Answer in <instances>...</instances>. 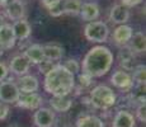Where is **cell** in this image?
Returning <instances> with one entry per match:
<instances>
[{
	"label": "cell",
	"mask_w": 146,
	"mask_h": 127,
	"mask_svg": "<svg viewBox=\"0 0 146 127\" xmlns=\"http://www.w3.org/2000/svg\"><path fill=\"white\" fill-rule=\"evenodd\" d=\"M119 65L123 67L125 71H131L135 67V53L130 50L128 46H123L118 52Z\"/></svg>",
	"instance_id": "cell-15"
},
{
	"label": "cell",
	"mask_w": 146,
	"mask_h": 127,
	"mask_svg": "<svg viewBox=\"0 0 146 127\" xmlns=\"http://www.w3.org/2000/svg\"><path fill=\"white\" fill-rule=\"evenodd\" d=\"M122 1V4L125 8H132V7H136V5L141 4L142 0H121Z\"/></svg>",
	"instance_id": "cell-32"
},
{
	"label": "cell",
	"mask_w": 146,
	"mask_h": 127,
	"mask_svg": "<svg viewBox=\"0 0 146 127\" xmlns=\"http://www.w3.org/2000/svg\"><path fill=\"white\" fill-rule=\"evenodd\" d=\"M80 17L85 22H94L99 17V7L97 3H84L80 8Z\"/></svg>",
	"instance_id": "cell-17"
},
{
	"label": "cell",
	"mask_w": 146,
	"mask_h": 127,
	"mask_svg": "<svg viewBox=\"0 0 146 127\" xmlns=\"http://www.w3.org/2000/svg\"><path fill=\"white\" fill-rule=\"evenodd\" d=\"M43 47V56L46 60L50 61H57L62 59L64 56V49L57 43H47Z\"/></svg>",
	"instance_id": "cell-21"
},
{
	"label": "cell",
	"mask_w": 146,
	"mask_h": 127,
	"mask_svg": "<svg viewBox=\"0 0 146 127\" xmlns=\"http://www.w3.org/2000/svg\"><path fill=\"white\" fill-rule=\"evenodd\" d=\"M56 65L57 64H55L53 61H50V60H46V59H44L43 61H41V63L38 64V70H40L41 74L47 75L53 69V67L56 66Z\"/></svg>",
	"instance_id": "cell-27"
},
{
	"label": "cell",
	"mask_w": 146,
	"mask_h": 127,
	"mask_svg": "<svg viewBox=\"0 0 146 127\" xmlns=\"http://www.w3.org/2000/svg\"><path fill=\"white\" fill-rule=\"evenodd\" d=\"M10 1H12V0H0V7H1V5L3 7H7Z\"/></svg>",
	"instance_id": "cell-35"
},
{
	"label": "cell",
	"mask_w": 146,
	"mask_h": 127,
	"mask_svg": "<svg viewBox=\"0 0 146 127\" xmlns=\"http://www.w3.org/2000/svg\"><path fill=\"white\" fill-rule=\"evenodd\" d=\"M109 19L113 23L122 25L128 22V19H130V12H128L127 8H125L121 4L113 5L111 9V13H109Z\"/></svg>",
	"instance_id": "cell-14"
},
{
	"label": "cell",
	"mask_w": 146,
	"mask_h": 127,
	"mask_svg": "<svg viewBox=\"0 0 146 127\" xmlns=\"http://www.w3.org/2000/svg\"><path fill=\"white\" fill-rule=\"evenodd\" d=\"M113 65V53L108 47L95 46L88 51L81 64L83 72L92 78H100L111 70Z\"/></svg>",
	"instance_id": "cell-1"
},
{
	"label": "cell",
	"mask_w": 146,
	"mask_h": 127,
	"mask_svg": "<svg viewBox=\"0 0 146 127\" xmlns=\"http://www.w3.org/2000/svg\"><path fill=\"white\" fill-rule=\"evenodd\" d=\"M14 36H15L17 41H26V39L31 36V25L27 21L21 19V21L14 22V24L12 25Z\"/></svg>",
	"instance_id": "cell-19"
},
{
	"label": "cell",
	"mask_w": 146,
	"mask_h": 127,
	"mask_svg": "<svg viewBox=\"0 0 146 127\" xmlns=\"http://www.w3.org/2000/svg\"><path fill=\"white\" fill-rule=\"evenodd\" d=\"M132 80L136 81L137 85H144L145 80H146V66L145 65H137V66L133 67Z\"/></svg>",
	"instance_id": "cell-25"
},
{
	"label": "cell",
	"mask_w": 146,
	"mask_h": 127,
	"mask_svg": "<svg viewBox=\"0 0 146 127\" xmlns=\"http://www.w3.org/2000/svg\"><path fill=\"white\" fill-rule=\"evenodd\" d=\"M56 116L50 108H38L33 116V122L37 127H53Z\"/></svg>",
	"instance_id": "cell-6"
},
{
	"label": "cell",
	"mask_w": 146,
	"mask_h": 127,
	"mask_svg": "<svg viewBox=\"0 0 146 127\" xmlns=\"http://www.w3.org/2000/svg\"><path fill=\"white\" fill-rule=\"evenodd\" d=\"M19 97H21V92L12 79L0 83V102L5 104L17 103Z\"/></svg>",
	"instance_id": "cell-5"
},
{
	"label": "cell",
	"mask_w": 146,
	"mask_h": 127,
	"mask_svg": "<svg viewBox=\"0 0 146 127\" xmlns=\"http://www.w3.org/2000/svg\"><path fill=\"white\" fill-rule=\"evenodd\" d=\"M8 114H9V107H8V104L0 102V121L5 120L8 117Z\"/></svg>",
	"instance_id": "cell-31"
},
{
	"label": "cell",
	"mask_w": 146,
	"mask_h": 127,
	"mask_svg": "<svg viewBox=\"0 0 146 127\" xmlns=\"http://www.w3.org/2000/svg\"><path fill=\"white\" fill-rule=\"evenodd\" d=\"M43 103V98L38 93H29V94H21L19 99L17 100V106L24 109L35 111V109L41 108Z\"/></svg>",
	"instance_id": "cell-7"
},
{
	"label": "cell",
	"mask_w": 146,
	"mask_h": 127,
	"mask_svg": "<svg viewBox=\"0 0 146 127\" xmlns=\"http://www.w3.org/2000/svg\"><path fill=\"white\" fill-rule=\"evenodd\" d=\"M78 80H79V85L81 86V88H88V86H90L92 83H93V78L89 76L88 74H85V72L79 74Z\"/></svg>",
	"instance_id": "cell-28"
},
{
	"label": "cell",
	"mask_w": 146,
	"mask_h": 127,
	"mask_svg": "<svg viewBox=\"0 0 146 127\" xmlns=\"http://www.w3.org/2000/svg\"><path fill=\"white\" fill-rule=\"evenodd\" d=\"M18 86L21 94H29V93H36L38 90L40 83H38V79L33 75H23L19 78L18 80Z\"/></svg>",
	"instance_id": "cell-9"
},
{
	"label": "cell",
	"mask_w": 146,
	"mask_h": 127,
	"mask_svg": "<svg viewBox=\"0 0 146 127\" xmlns=\"http://www.w3.org/2000/svg\"><path fill=\"white\" fill-rule=\"evenodd\" d=\"M111 83L122 92H130L133 88V80L131 75L128 72L123 71V70H117L113 72L111 78Z\"/></svg>",
	"instance_id": "cell-8"
},
{
	"label": "cell",
	"mask_w": 146,
	"mask_h": 127,
	"mask_svg": "<svg viewBox=\"0 0 146 127\" xmlns=\"http://www.w3.org/2000/svg\"><path fill=\"white\" fill-rule=\"evenodd\" d=\"M67 70V71H70L72 75H75V74H78L79 72V70H80V65L79 63H78L75 59H69V60L66 61L65 64L62 65Z\"/></svg>",
	"instance_id": "cell-26"
},
{
	"label": "cell",
	"mask_w": 146,
	"mask_h": 127,
	"mask_svg": "<svg viewBox=\"0 0 146 127\" xmlns=\"http://www.w3.org/2000/svg\"><path fill=\"white\" fill-rule=\"evenodd\" d=\"M76 127H106L104 122L99 117L93 114H81L75 122Z\"/></svg>",
	"instance_id": "cell-22"
},
{
	"label": "cell",
	"mask_w": 146,
	"mask_h": 127,
	"mask_svg": "<svg viewBox=\"0 0 146 127\" xmlns=\"http://www.w3.org/2000/svg\"><path fill=\"white\" fill-rule=\"evenodd\" d=\"M15 42L17 39H15V36H14L12 25L7 23L0 25V49L9 50L14 47Z\"/></svg>",
	"instance_id": "cell-10"
},
{
	"label": "cell",
	"mask_w": 146,
	"mask_h": 127,
	"mask_svg": "<svg viewBox=\"0 0 146 127\" xmlns=\"http://www.w3.org/2000/svg\"><path fill=\"white\" fill-rule=\"evenodd\" d=\"M90 104L97 109H108L113 107L117 102V95L109 86L98 85L93 88L89 95Z\"/></svg>",
	"instance_id": "cell-3"
},
{
	"label": "cell",
	"mask_w": 146,
	"mask_h": 127,
	"mask_svg": "<svg viewBox=\"0 0 146 127\" xmlns=\"http://www.w3.org/2000/svg\"><path fill=\"white\" fill-rule=\"evenodd\" d=\"M83 3L80 0H62L64 13L70 15H78L80 13V8Z\"/></svg>",
	"instance_id": "cell-24"
},
{
	"label": "cell",
	"mask_w": 146,
	"mask_h": 127,
	"mask_svg": "<svg viewBox=\"0 0 146 127\" xmlns=\"http://www.w3.org/2000/svg\"><path fill=\"white\" fill-rule=\"evenodd\" d=\"M5 14L12 21H21L24 15V5L21 0H12L5 7Z\"/></svg>",
	"instance_id": "cell-16"
},
{
	"label": "cell",
	"mask_w": 146,
	"mask_h": 127,
	"mask_svg": "<svg viewBox=\"0 0 146 127\" xmlns=\"http://www.w3.org/2000/svg\"><path fill=\"white\" fill-rule=\"evenodd\" d=\"M48 13L51 14L52 17H60L64 14V7H62V0H60V1L57 3V4H55L53 7H51L48 9Z\"/></svg>",
	"instance_id": "cell-29"
},
{
	"label": "cell",
	"mask_w": 146,
	"mask_h": 127,
	"mask_svg": "<svg viewBox=\"0 0 146 127\" xmlns=\"http://www.w3.org/2000/svg\"><path fill=\"white\" fill-rule=\"evenodd\" d=\"M146 106L145 104H141V106H139L136 108V117H137V120L140 121V122H142V123H145L146 122Z\"/></svg>",
	"instance_id": "cell-30"
},
{
	"label": "cell",
	"mask_w": 146,
	"mask_h": 127,
	"mask_svg": "<svg viewBox=\"0 0 146 127\" xmlns=\"http://www.w3.org/2000/svg\"><path fill=\"white\" fill-rule=\"evenodd\" d=\"M50 106L52 107L53 111L60 112V113H65V112L70 111L72 107V99L66 97H52L50 99Z\"/></svg>",
	"instance_id": "cell-20"
},
{
	"label": "cell",
	"mask_w": 146,
	"mask_h": 127,
	"mask_svg": "<svg viewBox=\"0 0 146 127\" xmlns=\"http://www.w3.org/2000/svg\"><path fill=\"white\" fill-rule=\"evenodd\" d=\"M58 1H60V0H42V4H43L47 9H50V8L53 7L55 4H57Z\"/></svg>",
	"instance_id": "cell-34"
},
{
	"label": "cell",
	"mask_w": 146,
	"mask_h": 127,
	"mask_svg": "<svg viewBox=\"0 0 146 127\" xmlns=\"http://www.w3.org/2000/svg\"><path fill=\"white\" fill-rule=\"evenodd\" d=\"M133 35V31L130 25H118V27L114 29L113 32V41L116 42L117 45H121V46H127V43L130 42L131 37Z\"/></svg>",
	"instance_id": "cell-13"
},
{
	"label": "cell",
	"mask_w": 146,
	"mask_h": 127,
	"mask_svg": "<svg viewBox=\"0 0 146 127\" xmlns=\"http://www.w3.org/2000/svg\"><path fill=\"white\" fill-rule=\"evenodd\" d=\"M24 56L27 57V60L32 64L38 65L41 61L44 60V56H43V47L41 45H29L26 50H24Z\"/></svg>",
	"instance_id": "cell-18"
},
{
	"label": "cell",
	"mask_w": 146,
	"mask_h": 127,
	"mask_svg": "<svg viewBox=\"0 0 146 127\" xmlns=\"http://www.w3.org/2000/svg\"><path fill=\"white\" fill-rule=\"evenodd\" d=\"M136 120L133 114H131L126 109H119L113 117L112 127H135Z\"/></svg>",
	"instance_id": "cell-12"
},
{
	"label": "cell",
	"mask_w": 146,
	"mask_h": 127,
	"mask_svg": "<svg viewBox=\"0 0 146 127\" xmlns=\"http://www.w3.org/2000/svg\"><path fill=\"white\" fill-rule=\"evenodd\" d=\"M44 90L52 97H66L75 88V76L57 64L44 78Z\"/></svg>",
	"instance_id": "cell-2"
},
{
	"label": "cell",
	"mask_w": 146,
	"mask_h": 127,
	"mask_svg": "<svg viewBox=\"0 0 146 127\" xmlns=\"http://www.w3.org/2000/svg\"><path fill=\"white\" fill-rule=\"evenodd\" d=\"M8 127H21V126H18V125H10V126H8Z\"/></svg>",
	"instance_id": "cell-37"
},
{
	"label": "cell",
	"mask_w": 146,
	"mask_h": 127,
	"mask_svg": "<svg viewBox=\"0 0 146 127\" xmlns=\"http://www.w3.org/2000/svg\"><path fill=\"white\" fill-rule=\"evenodd\" d=\"M84 36H85V38L89 42H94V43L106 42L109 36L108 25L104 22H100V21L90 22L84 28Z\"/></svg>",
	"instance_id": "cell-4"
},
{
	"label": "cell",
	"mask_w": 146,
	"mask_h": 127,
	"mask_svg": "<svg viewBox=\"0 0 146 127\" xmlns=\"http://www.w3.org/2000/svg\"><path fill=\"white\" fill-rule=\"evenodd\" d=\"M130 50L133 53H145L146 51V37L142 32H136L130 39Z\"/></svg>",
	"instance_id": "cell-23"
},
{
	"label": "cell",
	"mask_w": 146,
	"mask_h": 127,
	"mask_svg": "<svg viewBox=\"0 0 146 127\" xmlns=\"http://www.w3.org/2000/svg\"><path fill=\"white\" fill-rule=\"evenodd\" d=\"M7 76H8V67L5 66V64L0 63V83L4 81Z\"/></svg>",
	"instance_id": "cell-33"
},
{
	"label": "cell",
	"mask_w": 146,
	"mask_h": 127,
	"mask_svg": "<svg viewBox=\"0 0 146 127\" xmlns=\"http://www.w3.org/2000/svg\"><path fill=\"white\" fill-rule=\"evenodd\" d=\"M29 66H31V63L27 60L26 56L24 55H17V56H14V57L12 59V61H10L9 69L14 75L23 76L28 72Z\"/></svg>",
	"instance_id": "cell-11"
},
{
	"label": "cell",
	"mask_w": 146,
	"mask_h": 127,
	"mask_svg": "<svg viewBox=\"0 0 146 127\" xmlns=\"http://www.w3.org/2000/svg\"><path fill=\"white\" fill-rule=\"evenodd\" d=\"M3 24H4V17L0 14V25H3Z\"/></svg>",
	"instance_id": "cell-36"
}]
</instances>
